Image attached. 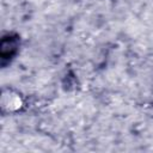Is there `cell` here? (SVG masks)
Here are the masks:
<instances>
[{
	"instance_id": "obj_1",
	"label": "cell",
	"mask_w": 153,
	"mask_h": 153,
	"mask_svg": "<svg viewBox=\"0 0 153 153\" xmlns=\"http://www.w3.org/2000/svg\"><path fill=\"white\" fill-rule=\"evenodd\" d=\"M19 48V41L17 36L8 35L1 39L0 53H1V63H5V60H11L16 55Z\"/></svg>"
}]
</instances>
